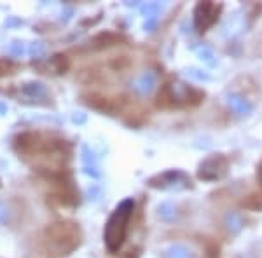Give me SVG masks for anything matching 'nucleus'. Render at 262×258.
<instances>
[{"label":"nucleus","mask_w":262,"mask_h":258,"mask_svg":"<svg viewBox=\"0 0 262 258\" xmlns=\"http://www.w3.org/2000/svg\"><path fill=\"white\" fill-rule=\"evenodd\" d=\"M12 147L19 159L46 175L61 171L70 157L69 143L48 131H23L14 136Z\"/></svg>","instance_id":"obj_1"},{"label":"nucleus","mask_w":262,"mask_h":258,"mask_svg":"<svg viewBox=\"0 0 262 258\" xmlns=\"http://www.w3.org/2000/svg\"><path fill=\"white\" fill-rule=\"evenodd\" d=\"M82 230L79 223L72 220H60L44 227L40 232L39 244L44 255L51 258H63L81 246Z\"/></svg>","instance_id":"obj_2"},{"label":"nucleus","mask_w":262,"mask_h":258,"mask_svg":"<svg viewBox=\"0 0 262 258\" xmlns=\"http://www.w3.org/2000/svg\"><path fill=\"white\" fill-rule=\"evenodd\" d=\"M135 211V201L131 197L124 199L119 202L116 209L112 211V215L107 220V225L103 230V241L105 246L111 253L119 251L121 246L124 244L126 236H128V225L129 220L133 217Z\"/></svg>","instance_id":"obj_3"},{"label":"nucleus","mask_w":262,"mask_h":258,"mask_svg":"<svg viewBox=\"0 0 262 258\" xmlns=\"http://www.w3.org/2000/svg\"><path fill=\"white\" fill-rule=\"evenodd\" d=\"M205 98V92L194 89L182 80H171L159 95V107H192Z\"/></svg>","instance_id":"obj_4"},{"label":"nucleus","mask_w":262,"mask_h":258,"mask_svg":"<svg viewBox=\"0 0 262 258\" xmlns=\"http://www.w3.org/2000/svg\"><path fill=\"white\" fill-rule=\"evenodd\" d=\"M147 185L158 190H187L192 189V180L182 169H166V171L150 176L147 180Z\"/></svg>","instance_id":"obj_5"},{"label":"nucleus","mask_w":262,"mask_h":258,"mask_svg":"<svg viewBox=\"0 0 262 258\" xmlns=\"http://www.w3.org/2000/svg\"><path fill=\"white\" fill-rule=\"evenodd\" d=\"M229 171V159L224 154H212L203 159L198 166V178L203 181L222 180Z\"/></svg>","instance_id":"obj_6"},{"label":"nucleus","mask_w":262,"mask_h":258,"mask_svg":"<svg viewBox=\"0 0 262 258\" xmlns=\"http://www.w3.org/2000/svg\"><path fill=\"white\" fill-rule=\"evenodd\" d=\"M222 12V4L215 2H200L194 7L192 19H194V28L198 32L205 33L213 27L215 23L221 18Z\"/></svg>","instance_id":"obj_7"},{"label":"nucleus","mask_w":262,"mask_h":258,"mask_svg":"<svg viewBox=\"0 0 262 258\" xmlns=\"http://www.w3.org/2000/svg\"><path fill=\"white\" fill-rule=\"evenodd\" d=\"M226 103H227V107H229L232 112H234L236 115H239V117L248 115V113H252V110H253L250 101H248L242 95H236V92H232V95H227Z\"/></svg>","instance_id":"obj_8"},{"label":"nucleus","mask_w":262,"mask_h":258,"mask_svg":"<svg viewBox=\"0 0 262 258\" xmlns=\"http://www.w3.org/2000/svg\"><path fill=\"white\" fill-rule=\"evenodd\" d=\"M158 86V77L154 72H143V74L135 80V91L140 95H150Z\"/></svg>","instance_id":"obj_9"},{"label":"nucleus","mask_w":262,"mask_h":258,"mask_svg":"<svg viewBox=\"0 0 262 258\" xmlns=\"http://www.w3.org/2000/svg\"><path fill=\"white\" fill-rule=\"evenodd\" d=\"M161 258H196L194 251L191 248H187L185 244H168L161 249L159 253Z\"/></svg>","instance_id":"obj_10"},{"label":"nucleus","mask_w":262,"mask_h":258,"mask_svg":"<svg viewBox=\"0 0 262 258\" xmlns=\"http://www.w3.org/2000/svg\"><path fill=\"white\" fill-rule=\"evenodd\" d=\"M224 227H226V230L229 232V234L236 236L243 230L245 220H243L242 215L236 213V211H229V213L224 217Z\"/></svg>","instance_id":"obj_11"},{"label":"nucleus","mask_w":262,"mask_h":258,"mask_svg":"<svg viewBox=\"0 0 262 258\" xmlns=\"http://www.w3.org/2000/svg\"><path fill=\"white\" fill-rule=\"evenodd\" d=\"M158 217L163 222H175L177 217H179V209H177V206L173 202L164 201L158 206Z\"/></svg>","instance_id":"obj_12"},{"label":"nucleus","mask_w":262,"mask_h":258,"mask_svg":"<svg viewBox=\"0 0 262 258\" xmlns=\"http://www.w3.org/2000/svg\"><path fill=\"white\" fill-rule=\"evenodd\" d=\"M117 40H121V37L114 35V33H101V35L95 37V48H108V45H114Z\"/></svg>","instance_id":"obj_13"},{"label":"nucleus","mask_w":262,"mask_h":258,"mask_svg":"<svg viewBox=\"0 0 262 258\" xmlns=\"http://www.w3.org/2000/svg\"><path fill=\"white\" fill-rule=\"evenodd\" d=\"M51 65H53V68L56 74H63V72L70 66V63L65 54H54V56L51 58Z\"/></svg>","instance_id":"obj_14"},{"label":"nucleus","mask_w":262,"mask_h":258,"mask_svg":"<svg viewBox=\"0 0 262 258\" xmlns=\"http://www.w3.org/2000/svg\"><path fill=\"white\" fill-rule=\"evenodd\" d=\"M198 56H200V60L203 63H206L208 66H215V65H217V58H215V54H213L212 49H208V48L198 49Z\"/></svg>","instance_id":"obj_15"},{"label":"nucleus","mask_w":262,"mask_h":258,"mask_svg":"<svg viewBox=\"0 0 262 258\" xmlns=\"http://www.w3.org/2000/svg\"><path fill=\"white\" fill-rule=\"evenodd\" d=\"M185 74H187L191 79L198 80V82H205V80L210 79V75L206 74V72L200 70V68H187V70H185Z\"/></svg>","instance_id":"obj_16"},{"label":"nucleus","mask_w":262,"mask_h":258,"mask_svg":"<svg viewBox=\"0 0 262 258\" xmlns=\"http://www.w3.org/2000/svg\"><path fill=\"white\" fill-rule=\"evenodd\" d=\"M163 9V6L161 4H147L145 7H143V14H147V16H154L156 12H159Z\"/></svg>","instance_id":"obj_17"},{"label":"nucleus","mask_w":262,"mask_h":258,"mask_svg":"<svg viewBox=\"0 0 262 258\" xmlns=\"http://www.w3.org/2000/svg\"><path fill=\"white\" fill-rule=\"evenodd\" d=\"M12 68H14V66H12L11 61L0 60V77H2V75H6V74H11Z\"/></svg>","instance_id":"obj_18"},{"label":"nucleus","mask_w":262,"mask_h":258,"mask_svg":"<svg viewBox=\"0 0 262 258\" xmlns=\"http://www.w3.org/2000/svg\"><path fill=\"white\" fill-rule=\"evenodd\" d=\"M257 181L260 183V189H262V162L257 166Z\"/></svg>","instance_id":"obj_19"},{"label":"nucleus","mask_w":262,"mask_h":258,"mask_svg":"<svg viewBox=\"0 0 262 258\" xmlns=\"http://www.w3.org/2000/svg\"><path fill=\"white\" fill-rule=\"evenodd\" d=\"M154 27H156V18L152 19V21H149V23L145 25V28H149V30H150V28H154Z\"/></svg>","instance_id":"obj_20"}]
</instances>
